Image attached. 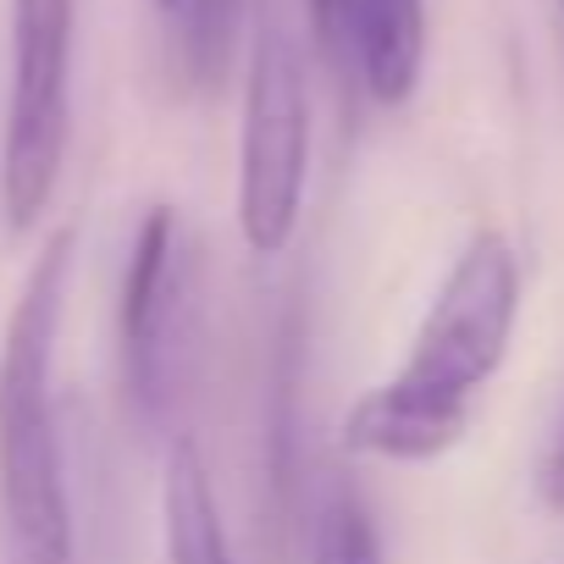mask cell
I'll return each instance as SVG.
<instances>
[{
    "mask_svg": "<svg viewBox=\"0 0 564 564\" xmlns=\"http://www.w3.org/2000/svg\"><path fill=\"white\" fill-rule=\"evenodd\" d=\"M520 322V254L503 232H476L432 294L404 366L360 393L338 443L366 459L426 465L465 432L481 388L498 377Z\"/></svg>",
    "mask_w": 564,
    "mask_h": 564,
    "instance_id": "obj_1",
    "label": "cell"
},
{
    "mask_svg": "<svg viewBox=\"0 0 564 564\" xmlns=\"http://www.w3.org/2000/svg\"><path fill=\"white\" fill-rule=\"evenodd\" d=\"M73 249H78L73 227H56L45 238L7 316V338H0V514H7V564H78L56 399H51Z\"/></svg>",
    "mask_w": 564,
    "mask_h": 564,
    "instance_id": "obj_2",
    "label": "cell"
},
{
    "mask_svg": "<svg viewBox=\"0 0 564 564\" xmlns=\"http://www.w3.org/2000/svg\"><path fill=\"white\" fill-rule=\"evenodd\" d=\"M311 188V84L300 45L265 23L249 51L238 117V232L249 254H282Z\"/></svg>",
    "mask_w": 564,
    "mask_h": 564,
    "instance_id": "obj_3",
    "label": "cell"
},
{
    "mask_svg": "<svg viewBox=\"0 0 564 564\" xmlns=\"http://www.w3.org/2000/svg\"><path fill=\"white\" fill-rule=\"evenodd\" d=\"M73 34L78 0H12V89L0 133V216L29 232L67 161L73 133Z\"/></svg>",
    "mask_w": 564,
    "mask_h": 564,
    "instance_id": "obj_4",
    "label": "cell"
},
{
    "mask_svg": "<svg viewBox=\"0 0 564 564\" xmlns=\"http://www.w3.org/2000/svg\"><path fill=\"white\" fill-rule=\"evenodd\" d=\"M177 322H183V243L177 210L150 205L128 265H122V300H117V338H122V377L128 399L144 421H161L177 382Z\"/></svg>",
    "mask_w": 564,
    "mask_h": 564,
    "instance_id": "obj_5",
    "label": "cell"
},
{
    "mask_svg": "<svg viewBox=\"0 0 564 564\" xmlns=\"http://www.w3.org/2000/svg\"><path fill=\"white\" fill-rule=\"evenodd\" d=\"M426 73V0H360L355 78L377 106H410Z\"/></svg>",
    "mask_w": 564,
    "mask_h": 564,
    "instance_id": "obj_6",
    "label": "cell"
},
{
    "mask_svg": "<svg viewBox=\"0 0 564 564\" xmlns=\"http://www.w3.org/2000/svg\"><path fill=\"white\" fill-rule=\"evenodd\" d=\"M161 531H166V564H232L205 454L188 437H177L161 465Z\"/></svg>",
    "mask_w": 564,
    "mask_h": 564,
    "instance_id": "obj_7",
    "label": "cell"
},
{
    "mask_svg": "<svg viewBox=\"0 0 564 564\" xmlns=\"http://www.w3.org/2000/svg\"><path fill=\"white\" fill-rule=\"evenodd\" d=\"M238 23H243V0H183V12L166 23L177 45V67L194 89H210L227 78Z\"/></svg>",
    "mask_w": 564,
    "mask_h": 564,
    "instance_id": "obj_8",
    "label": "cell"
},
{
    "mask_svg": "<svg viewBox=\"0 0 564 564\" xmlns=\"http://www.w3.org/2000/svg\"><path fill=\"white\" fill-rule=\"evenodd\" d=\"M311 564H388L377 514L355 487H333L311 520Z\"/></svg>",
    "mask_w": 564,
    "mask_h": 564,
    "instance_id": "obj_9",
    "label": "cell"
},
{
    "mask_svg": "<svg viewBox=\"0 0 564 564\" xmlns=\"http://www.w3.org/2000/svg\"><path fill=\"white\" fill-rule=\"evenodd\" d=\"M311 7V40L322 51V62L349 78L355 73V7L360 0H305Z\"/></svg>",
    "mask_w": 564,
    "mask_h": 564,
    "instance_id": "obj_10",
    "label": "cell"
},
{
    "mask_svg": "<svg viewBox=\"0 0 564 564\" xmlns=\"http://www.w3.org/2000/svg\"><path fill=\"white\" fill-rule=\"evenodd\" d=\"M536 498L564 520V421H558V432H553V443H547V454L536 465Z\"/></svg>",
    "mask_w": 564,
    "mask_h": 564,
    "instance_id": "obj_11",
    "label": "cell"
},
{
    "mask_svg": "<svg viewBox=\"0 0 564 564\" xmlns=\"http://www.w3.org/2000/svg\"><path fill=\"white\" fill-rule=\"evenodd\" d=\"M150 7H155V12H161V18H166V23H172V18H177V12H183V0H150Z\"/></svg>",
    "mask_w": 564,
    "mask_h": 564,
    "instance_id": "obj_12",
    "label": "cell"
},
{
    "mask_svg": "<svg viewBox=\"0 0 564 564\" xmlns=\"http://www.w3.org/2000/svg\"><path fill=\"white\" fill-rule=\"evenodd\" d=\"M558 18H564V0H558Z\"/></svg>",
    "mask_w": 564,
    "mask_h": 564,
    "instance_id": "obj_13",
    "label": "cell"
}]
</instances>
